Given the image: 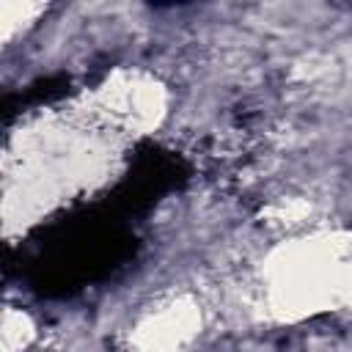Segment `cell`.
Returning <instances> with one entry per match:
<instances>
[]
</instances>
